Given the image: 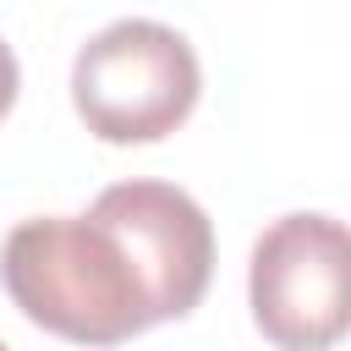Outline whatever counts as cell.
<instances>
[{
    "instance_id": "cell-3",
    "label": "cell",
    "mask_w": 351,
    "mask_h": 351,
    "mask_svg": "<svg viewBox=\"0 0 351 351\" xmlns=\"http://www.w3.org/2000/svg\"><path fill=\"white\" fill-rule=\"evenodd\" d=\"M252 324L280 351H329L351 335V225L329 214L274 219L247 263Z\"/></svg>"
},
{
    "instance_id": "cell-6",
    "label": "cell",
    "mask_w": 351,
    "mask_h": 351,
    "mask_svg": "<svg viewBox=\"0 0 351 351\" xmlns=\"http://www.w3.org/2000/svg\"><path fill=\"white\" fill-rule=\"evenodd\" d=\"M0 351H5V340H0Z\"/></svg>"
},
{
    "instance_id": "cell-4",
    "label": "cell",
    "mask_w": 351,
    "mask_h": 351,
    "mask_svg": "<svg viewBox=\"0 0 351 351\" xmlns=\"http://www.w3.org/2000/svg\"><path fill=\"white\" fill-rule=\"evenodd\" d=\"M88 214H99L132 252L154 302V324L186 318L203 302L214 274V225L197 197L170 181H115L93 197Z\"/></svg>"
},
{
    "instance_id": "cell-5",
    "label": "cell",
    "mask_w": 351,
    "mask_h": 351,
    "mask_svg": "<svg viewBox=\"0 0 351 351\" xmlns=\"http://www.w3.org/2000/svg\"><path fill=\"white\" fill-rule=\"evenodd\" d=\"M16 88H22V71H16V55H11V44L0 38V115L16 104Z\"/></svg>"
},
{
    "instance_id": "cell-1",
    "label": "cell",
    "mask_w": 351,
    "mask_h": 351,
    "mask_svg": "<svg viewBox=\"0 0 351 351\" xmlns=\"http://www.w3.org/2000/svg\"><path fill=\"white\" fill-rule=\"evenodd\" d=\"M0 280L38 329L77 346H121L154 324L148 285L99 214L22 219L0 247Z\"/></svg>"
},
{
    "instance_id": "cell-2",
    "label": "cell",
    "mask_w": 351,
    "mask_h": 351,
    "mask_svg": "<svg viewBox=\"0 0 351 351\" xmlns=\"http://www.w3.org/2000/svg\"><path fill=\"white\" fill-rule=\"evenodd\" d=\"M203 93V66L192 44L148 16L110 22L77 49L71 104L82 126L104 143H159L170 137Z\"/></svg>"
}]
</instances>
